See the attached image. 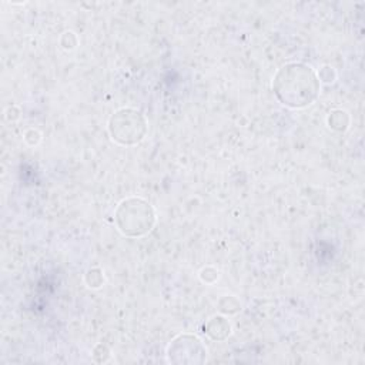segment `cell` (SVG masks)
I'll return each instance as SVG.
<instances>
[{"instance_id": "cell-1", "label": "cell", "mask_w": 365, "mask_h": 365, "mask_svg": "<svg viewBox=\"0 0 365 365\" xmlns=\"http://www.w3.org/2000/svg\"><path fill=\"white\" fill-rule=\"evenodd\" d=\"M272 88L282 104L301 108L318 97L319 81L309 66L292 63L277 73Z\"/></svg>"}, {"instance_id": "cell-2", "label": "cell", "mask_w": 365, "mask_h": 365, "mask_svg": "<svg viewBox=\"0 0 365 365\" xmlns=\"http://www.w3.org/2000/svg\"><path fill=\"white\" fill-rule=\"evenodd\" d=\"M118 230L128 237H140L154 225V211L151 205L141 198L124 200L115 212Z\"/></svg>"}, {"instance_id": "cell-3", "label": "cell", "mask_w": 365, "mask_h": 365, "mask_svg": "<svg viewBox=\"0 0 365 365\" xmlns=\"http://www.w3.org/2000/svg\"><path fill=\"white\" fill-rule=\"evenodd\" d=\"M108 130L114 141L123 145H134L144 138L147 123L140 111L121 108L111 115Z\"/></svg>"}]
</instances>
